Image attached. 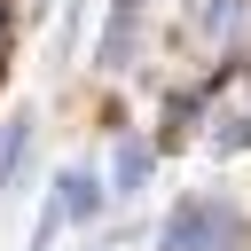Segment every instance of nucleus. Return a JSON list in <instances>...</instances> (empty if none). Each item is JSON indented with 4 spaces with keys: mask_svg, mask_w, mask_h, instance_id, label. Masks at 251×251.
<instances>
[{
    "mask_svg": "<svg viewBox=\"0 0 251 251\" xmlns=\"http://www.w3.org/2000/svg\"><path fill=\"white\" fill-rule=\"evenodd\" d=\"M165 251H235V212L220 196H188L165 220Z\"/></svg>",
    "mask_w": 251,
    "mask_h": 251,
    "instance_id": "nucleus-1",
    "label": "nucleus"
},
{
    "mask_svg": "<svg viewBox=\"0 0 251 251\" xmlns=\"http://www.w3.org/2000/svg\"><path fill=\"white\" fill-rule=\"evenodd\" d=\"M102 180L94 173H55V196H47V220H39V235H55V227H86L94 212H102Z\"/></svg>",
    "mask_w": 251,
    "mask_h": 251,
    "instance_id": "nucleus-2",
    "label": "nucleus"
},
{
    "mask_svg": "<svg viewBox=\"0 0 251 251\" xmlns=\"http://www.w3.org/2000/svg\"><path fill=\"white\" fill-rule=\"evenodd\" d=\"M149 173H157V149H149V141H118V157H110V196H141Z\"/></svg>",
    "mask_w": 251,
    "mask_h": 251,
    "instance_id": "nucleus-3",
    "label": "nucleus"
},
{
    "mask_svg": "<svg viewBox=\"0 0 251 251\" xmlns=\"http://www.w3.org/2000/svg\"><path fill=\"white\" fill-rule=\"evenodd\" d=\"M24 157H31V118L16 110V118L0 126V196L16 188V173H24Z\"/></svg>",
    "mask_w": 251,
    "mask_h": 251,
    "instance_id": "nucleus-4",
    "label": "nucleus"
},
{
    "mask_svg": "<svg viewBox=\"0 0 251 251\" xmlns=\"http://www.w3.org/2000/svg\"><path fill=\"white\" fill-rule=\"evenodd\" d=\"M110 8H126V16H141V8H149V0H110Z\"/></svg>",
    "mask_w": 251,
    "mask_h": 251,
    "instance_id": "nucleus-5",
    "label": "nucleus"
}]
</instances>
